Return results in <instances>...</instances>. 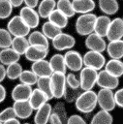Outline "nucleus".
<instances>
[{
	"instance_id": "43",
	"label": "nucleus",
	"mask_w": 123,
	"mask_h": 124,
	"mask_svg": "<svg viewBox=\"0 0 123 124\" xmlns=\"http://www.w3.org/2000/svg\"><path fill=\"white\" fill-rule=\"evenodd\" d=\"M66 124H87V123L81 116H79L77 114H74V115H71L70 117H68Z\"/></svg>"
},
{
	"instance_id": "42",
	"label": "nucleus",
	"mask_w": 123,
	"mask_h": 124,
	"mask_svg": "<svg viewBox=\"0 0 123 124\" xmlns=\"http://www.w3.org/2000/svg\"><path fill=\"white\" fill-rule=\"evenodd\" d=\"M66 84L71 88H80L79 79H77V77L72 73L66 76Z\"/></svg>"
},
{
	"instance_id": "22",
	"label": "nucleus",
	"mask_w": 123,
	"mask_h": 124,
	"mask_svg": "<svg viewBox=\"0 0 123 124\" xmlns=\"http://www.w3.org/2000/svg\"><path fill=\"white\" fill-rule=\"evenodd\" d=\"M72 5L76 14H87L95 9L94 0H72Z\"/></svg>"
},
{
	"instance_id": "1",
	"label": "nucleus",
	"mask_w": 123,
	"mask_h": 124,
	"mask_svg": "<svg viewBox=\"0 0 123 124\" xmlns=\"http://www.w3.org/2000/svg\"><path fill=\"white\" fill-rule=\"evenodd\" d=\"M76 108L82 113H89L97 107V93L91 90H84L80 92L75 101Z\"/></svg>"
},
{
	"instance_id": "6",
	"label": "nucleus",
	"mask_w": 123,
	"mask_h": 124,
	"mask_svg": "<svg viewBox=\"0 0 123 124\" xmlns=\"http://www.w3.org/2000/svg\"><path fill=\"white\" fill-rule=\"evenodd\" d=\"M97 74H98V71L92 68H89V67L81 68L79 73V86L82 91L91 90L95 86Z\"/></svg>"
},
{
	"instance_id": "33",
	"label": "nucleus",
	"mask_w": 123,
	"mask_h": 124,
	"mask_svg": "<svg viewBox=\"0 0 123 124\" xmlns=\"http://www.w3.org/2000/svg\"><path fill=\"white\" fill-rule=\"evenodd\" d=\"M56 9L64 14L67 17H73L76 15L71 0H58L56 2Z\"/></svg>"
},
{
	"instance_id": "8",
	"label": "nucleus",
	"mask_w": 123,
	"mask_h": 124,
	"mask_svg": "<svg viewBox=\"0 0 123 124\" xmlns=\"http://www.w3.org/2000/svg\"><path fill=\"white\" fill-rule=\"evenodd\" d=\"M96 84L101 88L113 90L119 85V78L116 77H113L112 75L108 73L106 70H101L97 74Z\"/></svg>"
},
{
	"instance_id": "16",
	"label": "nucleus",
	"mask_w": 123,
	"mask_h": 124,
	"mask_svg": "<svg viewBox=\"0 0 123 124\" xmlns=\"http://www.w3.org/2000/svg\"><path fill=\"white\" fill-rule=\"evenodd\" d=\"M49 49H45L36 46H30L27 47L26 51L24 52L23 55H25L26 59L31 61V62H35V61H39L42 59H46V57L48 54Z\"/></svg>"
},
{
	"instance_id": "38",
	"label": "nucleus",
	"mask_w": 123,
	"mask_h": 124,
	"mask_svg": "<svg viewBox=\"0 0 123 124\" xmlns=\"http://www.w3.org/2000/svg\"><path fill=\"white\" fill-rule=\"evenodd\" d=\"M12 35L10 32L5 28H0V47L6 48L10 47L12 44Z\"/></svg>"
},
{
	"instance_id": "9",
	"label": "nucleus",
	"mask_w": 123,
	"mask_h": 124,
	"mask_svg": "<svg viewBox=\"0 0 123 124\" xmlns=\"http://www.w3.org/2000/svg\"><path fill=\"white\" fill-rule=\"evenodd\" d=\"M51 41H52V46L57 50L71 49L76 45V39L72 35L64 32L58 34Z\"/></svg>"
},
{
	"instance_id": "39",
	"label": "nucleus",
	"mask_w": 123,
	"mask_h": 124,
	"mask_svg": "<svg viewBox=\"0 0 123 124\" xmlns=\"http://www.w3.org/2000/svg\"><path fill=\"white\" fill-rule=\"evenodd\" d=\"M80 94L79 92V88H71L66 84V89L64 92V96L63 98L67 101V102H75L76 99L77 98V96Z\"/></svg>"
},
{
	"instance_id": "53",
	"label": "nucleus",
	"mask_w": 123,
	"mask_h": 124,
	"mask_svg": "<svg viewBox=\"0 0 123 124\" xmlns=\"http://www.w3.org/2000/svg\"><path fill=\"white\" fill-rule=\"evenodd\" d=\"M122 20H123V17H122Z\"/></svg>"
},
{
	"instance_id": "15",
	"label": "nucleus",
	"mask_w": 123,
	"mask_h": 124,
	"mask_svg": "<svg viewBox=\"0 0 123 124\" xmlns=\"http://www.w3.org/2000/svg\"><path fill=\"white\" fill-rule=\"evenodd\" d=\"M31 92H32L31 85L19 83L13 88L11 97L14 101H25V100H29Z\"/></svg>"
},
{
	"instance_id": "35",
	"label": "nucleus",
	"mask_w": 123,
	"mask_h": 124,
	"mask_svg": "<svg viewBox=\"0 0 123 124\" xmlns=\"http://www.w3.org/2000/svg\"><path fill=\"white\" fill-rule=\"evenodd\" d=\"M22 70V66L18 62L12 63L6 68V77L10 79H16L20 76Z\"/></svg>"
},
{
	"instance_id": "34",
	"label": "nucleus",
	"mask_w": 123,
	"mask_h": 124,
	"mask_svg": "<svg viewBox=\"0 0 123 124\" xmlns=\"http://www.w3.org/2000/svg\"><path fill=\"white\" fill-rule=\"evenodd\" d=\"M61 32H62V29L58 28L57 26H55L54 24H52L50 21L45 22L43 24V26H42V33L47 39H50V40H52L54 37H56Z\"/></svg>"
},
{
	"instance_id": "17",
	"label": "nucleus",
	"mask_w": 123,
	"mask_h": 124,
	"mask_svg": "<svg viewBox=\"0 0 123 124\" xmlns=\"http://www.w3.org/2000/svg\"><path fill=\"white\" fill-rule=\"evenodd\" d=\"M31 71L38 77H50L52 74V70L47 60L42 59L39 61H35L31 65Z\"/></svg>"
},
{
	"instance_id": "37",
	"label": "nucleus",
	"mask_w": 123,
	"mask_h": 124,
	"mask_svg": "<svg viewBox=\"0 0 123 124\" xmlns=\"http://www.w3.org/2000/svg\"><path fill=\"white\" fill-rule=\"evenodd\" d=\"M13 6L8 0H0V18L6 19L10 17L13 12Z\"/></svg>"
},
{
	"instance_id": "45",
	"label": "nucleus",
	"mask_w": 123,
	"mask_h": 124,
	"mask_svg": "<svg viewBox=\"0 0 123 124\" xmlns=\"http://www.w3.org/2000/svg\"><path fill=\"white\" fill-rule=\"evenodd\" d=\"M51 110H52V109H51ZM48 122H49V124H63L62 120L60 119V117H59L56 113H54V112H52V111H51V113H50Z\"/></svg>"
},
{
	"instance_id": "20",
	"label": "nucleus",
	"mask_w": 123,
	"mask_h": 124,
	"mask_svg": "<svg viewBox=\"0 0 123 124\" xmlns=\"http://www.w3.org/2000/svg\"><path fill=\"white\" fill-rule=\"evenodd\" d=\"M106 49L112 59H121L123 57V40L109 41Z\"/></svg>"
},
{
	"instance_id": "21",
	"label": "nucleus",
	"mask_w": 123,
	"mask_h": 124,
	"mask_svg": "<svg viewBox=\"0 0 123 124\" xmlns=\"http://www.w3.org/2000/svg\"><path fill=\"white\" fill-rule=\"evenodd\" d=\"M110 17L108 16H99L96 17L95 20V25H94V32L101 37H106L108 26L110 23Z\"/></svg>"
},
{
	"instance_id": "10",
	"label": "nucleus",
	"mask_w": 123,
	"mask_h": 124,
	"mask_svg": "<svg viewBox=\"0 0 123 124\" xmlns=\"http://www.w3.org/2000/svg\"><path fill=\"white\" fill-rule=\"evenodd\" d=\"M64 60H65L66 67L73 72L80 71L81 68L83 67L82 56L77 50H73V49L68 50L64 54Z\"/></svg>"
},
{
	"instance_id": "18",
	"label": "nucleus",
	"mask_w": 123,
	"mask_h": 124,
	"mask_svg": "<svg viewBox=\"0 0 123 124\" xmlns=\"http://www.w3.org/2000/svg\"><path fill=\"white\" fill-rule=\"evenodd\" d=\"M27 40L30 46H36L45 49H49L48 39L42 33V31H33L29 33Z\"/></svg>"
},
{
	"instance_id": "52",
	"label": "nucleus",
	"mask_w": 123,
	"mask_h": 124,
	"mask_svg": "<svg viewBox=\"0 0 123 124\" xmlns=\"http://www.w3.org/2000/svg\"><path fill=\"white\" fill-rule=\"evenodd\" d=\"M24 124H30V123H24Z\"/></svg>"
},
{
	"instance_id": "47",
	"label": "nucleus",
	"mask_w": 123,
	"mask_h": 124,
	"mask_svg": "<svg viewBox=\"0 0 123 124\" xmlns=\"http://www.w3.org/2000/svg\"><path fill=\"white\" fill-rule=\"evenodd\" d=\"M5 78H6V68H5V65L0 64V82L3 81Z\"/></svg>"
},
{
	"instance_id": "28",
	"label": "nucleus",
	"mask_w": 123,
	"mask_h": 124,
	"mask_svg": "<svg viewBox=\"0 0 123 124\" xmlns=\"http://www.w3.org/2000/svg\"><path fill=\"white\" fill-rule=\"evenodd\" d=\"M98 5L100 10L106 16L115 15L119 10V4L117 0H99Z\"/></svg>"
},
{
	"instance_id": "54",
	"label": "nucleus",
	"mask_w": 123,
	"mask_h": 124,
	"mask_svg": "<svg viewBox=\"0 0 123 124\" xmlns=\"http://www.w3.org/2000/svg\"><path fill=\"white\" fill-rule=\"evenodd\" d=\"M0 48H1V47H0Z\"/></svg>"
},
{
	"instance_id": "3",
	"label": "nucleus",
	"mask_w": 123,
	"mask_h": 124,
	"mask_svg": "<svg viewBox=\"0 0 123 124\" xmlns=\"http://www.w3.org/2000/svg\"><path fill=\"white\" fill-rule=\"evenodd\" d=\"M7 30L14 37H26L29 35L31 29L19 16H14L7 24Z\"/></svg>"
},
{
	"instance_id": "30",
	"label": "nucleus",
	"mask_w": 123,
	"mask_h": 124,
	"mask_svg": "<svg viewBox=\"0 0 123 124\" xmlns=\"http://www.w3.org/2000/svg\"><path fill=\"white\" fill-rule=\"evenodd\" d=\"M28 46H29V43L26 37H14L12 40L11 47L15 51H16L20 56L24 54Z\"/></svg>"
},
{
	"instance_id": "50",
	"label": "nucleus",
	"mask_w": 123,
	"mask_h": 124,
	"mask_svg": "<svg viewBox=\"0 0 123 124\" xmlns=\"http://www.w3.org/2000/svg\"><path fill=\"white\" fill-rule=\"evenodd\" d=\"M3 124H20V122L16 118H13V119H10V120L3 122Z\"/></svg>"
},
{
	"instance_id": "14",
	"label": "nucleus",
	"mask_w": 123,
	"mask_h": 124,
	"mask_svg": "<svg viewBox=\"0 0 123 124\" xmlns=\"http://www.w3.org/2000/svg\"><path fill=\"white\" fill-rule=\"evenodd\" d=\"M13 108L15 110V116L21 119H26L30 117L33 112V108L28 100L25 101H15L13 105Z\"/></svg>"
},
{
	"instance_id": "44",
	"label": "nucleus",
	"mask_w": 123,
	"mask_h": 124,
	"mask_svg": "<svg viewBox=\"0 0 123 124\" xmlns=\"http://www.w3.org/2000/svg\"><path fill=\"white\" fill-rule=\"evenodd\" d=\"M114 101H115L116 106L123 108V88L118 89L114 93Z\"/></svg>"
},
{
	"instance_id": "7",
	"label": "nucleus",
	"mask_w": 123,
	"mask_h": 124,
	"mask_svg": "<svg viewBox=\"0 0 123 124\" xmlns=\"http://www.w3.org/2000/svg\"><path fill=\"white\" fill-rule=\"evenodd\" d=\"M82 61L84 67H89L96 71L103 69L106 64V58L102 54V52H97L93 50L87 51L82 56Z\"/></svg>"
},
{
	"instance_id": "36",
	"label": "nucleus",
	"mask_w": 123,
	"mask_h": 124,
	"mask_svg": "<svg viewBox=\"0 0 123 124\" xmlns=\"http://www.w3.org/2000/svg\"><path fill=\"white\" fill-rule=\"evenodd\" d=\"M20 83H24L27 85H34L37 83L38 77L31 70H22L20 76L18 77Z\"/></svg>"
},
{
	"instance_id": "24",
	"label": "nucleus",
	"mask_w": 123,
	"mask_h": 124,
	"mask_svg": "<svg viewBox=\"0 0 123 124\" xmlns=\"http://www.w3.org/2000/svg\"><path fill=\"white\" fill-rule=\"evenodd\" d=\"M105 70L112 75L113 77L120 78L123 76V62L120 59H110L109 61L106 62L105 64Z\"/></svg>"
},
{
	"instance_id": "49",
	"label": "nucleus",
	"mask_w": 123,
	"mask_h": 124,
	"mask_svg": "<svg viewBox=\"0 0 123 124\" xmlns=\"http://www.w3.org/2000/svg\"><path fill=\"white\" fill-rule=\"evenodd\" d=\"M12 6L14 8H17V7H20L22 4H23V0H8Z\"/></svg>"
},
{
	"instance_id": "11",
	"label": "nucleus",
	"mask_w": 123,
	"mask_h": 124,
	"mask_svg": "<svg viewBox=\"0 0 123 124\" xmlns=\"http://www.w3.org/2000/svg\"><path fill=\"white\" fill-rule=\"evenodd\" d=\"M21 19L25 22V24L30 28H36L39 25L40 22V16L38 12L34 9V8H30L27 6H24L20 9L19 15H18Z\"/></svg>"
},
{
	"instance_id": "12",
	"label": "nucleus",
	"mask_w": 123,
	"mask_h": 124,
	"mask_svg": "<svg viewBox=\"0 0 123 124\" xmlns=\"http://www.w3.org/2000/svg\"><path fill=\"white\" fill-rule=\"evenodd\" d=\"M84 44L89 50H93L97 52H104L107 48V44L105 39L100 35L96 34L95 32L86 36Z\"/></svg>"
},
{
	"instance_id": "48",
	"label": "nucleus",
	"mask_w": 123,
	"mask_h": 124,
	"mask_svg": "<svg viewBox=\"0 0 123 124\" xmlns=\"http://www.w3.org/2000/svg\"><path fill=\"white\" fill-rule=\"evenodd\" d=\"M6 95H7V92H6L5 87H4L2 84H0V103L5 100Z\"/></svg>"
},
{
	"instance_id": "13",
	"label": "nucleus",
	"mask_w": 123,
	"mask_h": 124,
	"mask_svg": "<svg viewBox=\"0 0 123 124\" xmlns=\"http://www.w3.org/2000/svg\"><path fill=\"white\" fill-rule=\"evenodd\" d=\"M106 37L108 41H115L123 38V20L121 17H115L110 20Z\"/></svg>"
},
{
	"instance_id": "23",
	"label": "nucleus",
	"mask_w": 123,
	"mask_h": 124,
	"mask_svg": "<svg viewBox=\"0 0 123 124\" xmlns=\"http://www.w3.org/2000/svg\"><path fill=\"white\" fill-rule=\"evenodd\" d=\"M19 59H20V55L16 51H15L11 46L0 50V62L3 65L8 66L12 63L18 62Z\"/></svg>"
},
{
	"instance_id": "40",
	"label": "nucleus",
	"mask_w": 123,
	"mask_h": 124,
	"mask_svg": "<svg viewBox=\"0 0 123 124\" xmlns=\"http://www.w3.org/2000/svg\"><path fill=\"white\" fill-rule=\"evenodd\" d=\"M51 111L54 112V113H56V114L60 117V119L62 120L63 124L66 123V121H67L68 118H67V114H66V110H65V107H64V104H63V103L58 102V103L54 106V108H52Z\"/></svg>"
},
{
	"instance_id": "32",
	"label": "nucleus",
	"mask_w": 123,
	"mask_h": 124,
	"mask_svg": "<svg viewBox=\"0 0 123 124\" xmlns=\"http://www.w3.org/2000/svg\"><path fill=\"white\" fill-rule=\"evenodd\" d=\"M37 88H39L42 92L45 93V95L46 96V98L49 100L53 99V95L51 92V87H50V79L49 77H41L38 78L37 80Z\"/></svg>"
},
{
	"instance_id": "5",
	"label": "nucleus",
	"mask_w": 123,
	"mask_h": 124,
	"mask_svg": "<svg viewBox=\"0 0 123 124\" xmlns=\"http://www.w3.org/2000/svg\"><path fill=\"white\" fill-rule=\"evenodd\" d=\"M97 105L101 108V109L107 111H112L116 105L114 101V93L111 89L101 88L100 91L97 93Z\"/></svg>"
},
{
	"instance_id": "41",
	"label": "nucleus",
	"mask_w": 123,
	"mask_h": 124,
	"mask_svg": "<svg viewBox=\"0 0 123 124\" xmlns=\"http://www.w3.org/2000/svg\"><path fill=\"white\" fill-rule=\"evenodd\" d=\"M15 110L13 108V107H9L5 109H3L2 111H0V121L3 123L7 120H10V119H13V118H15Z\"/></svg>"
},
{
	"instance_id": "51",
	"label": "nucleus",
	"mask_w": 123,
	"mask_h": 124,
	"mask_svg": "<svg viewBox=\"0 0 123 124\" xmlns=\"http://www.w3.org/2000/svg\"><path fill=\"white\" fill-rule=\"evenodd\" d=\"M0 124H3V123H2V122H1V121H0Z\"/></svg>"
},
{
	"instance_id": "46",
	"label": "nucleus",
	"mask_w": 123,
	"mask_h": 124,
	"mask_svg": "<svg viewBox=\"0 0 123 124\" xmlns=\"http://www.w3.org/2000/svg\"><path fill=\"white\" fill-rule=\"evenodd\" d=\"M23 3L27 7L36 8L38 6V4H39V0H23Z\"/></svg>"
},
{
	"instance_id": "29",
	"label": "nucleus",
	"mask_w": 123,
	"mask_h": 124,
	"mask_svg": "<svg viewBox=\"0 0 123 124\" xmlns=\"http://www.w3.org/2000/svg\"><path fill=\"white\" fill-rule=\"evenodd\" d=\"M38 14L42 18H47L50 13L56 8L55 0H42L38 4Z\"/></svg>"
},
{
	"instance_id": "26",
	"label": "nucleus",
	"mask_w": 123,
	"mask_h": 124,
	"mask_svg": "<svg viewBox=\"0 0 123 124\" xmlns=\"http://www.w3.org/2000/svg\"><path fill=\"white\" fill-rule=\"evenodd\" d=\"M50 68L52 70V73L57 72V73H62V74H66L67 72V67L65 64V60H64V55L60 54V53H56L54 55H52L48 61Z\"/></svg>"
},
{
	"instance_id": "31",
	"label": "nucleus",
	"mask_w": 123,
	"mask_h": 124,
	"mask_svg": "<svg viewBox=\"0 0 123 124\" xmlns=\"http://www.w3.org/2000/svg\"><path fill=\"white\" fill-rule=\"evenodd\" d=\"M113 117L109 111L101 109L92 118L90 124H112Z\"/></svg>"
},
{
	"instance_id": "2",
	"label": "nucleus",
	"mask_w": 123,
	"mask_h": 124,
	"mask_svg": "<svg viewBox=\"0 0 123 124\" xmlns=\"http://www.w3.org/2000/svg\"><path fill=\"white\" fill-rule=\"evenodd\" d=\"M97 16L92 13L82 14L76 20V31L80 36H87L94 32Z\"/></svg>"
},
{
	"instance_id": "25",
	"label": "nucleus",
	"mask_w": 123,
	"mask_h": 124,
	"mask_svg": "<svg viewBox=\"0 0 123 124\" xmlns=\"http://www.w3.org/2000/svg\"><path fill=\"white\" fill-rule=\"evenodd\" d=\"M28 101L33 109H38L41 106H43L45 103H46L48 101V99L46 98L45 93L42 92L39 88H35V89H32V92H31V95H30Z\"/></svg>"
},
{
	"instance_id": "19",
	"label": "nucleus",
	"mask_w": 123,
	"mask_h": 124,
	"mask_svg": "<svg viewBox=\"0 0 123 124\" xmlns=\"http://www.w3.org/2000/svg\"><path fill=\"white\" fill-rule=\"evenodd\" d=\"M51 106L47 102L41 106L37 110L34 116V123L35 124H47L50 113H51Z\"/></svg>"
},
{
	"instance_id": "27",
	"label": "nucleus",
	"mask_w": 123,
	"mask_h": 124,
	"mask_svg": "<svg viewBox=\"0 0 123 124\" xmlns=\"http://www.w3.org/2000/svg\"><path fill=\"white\" fill-rule=\"evenodd\" d=\"M47 18H48V21H50L52 24H54L55 26H57L60 29L65 28L69 22V17H67L64 14H62L56 8L50 13V15L48 16Z\"/></svg>"
},
{
	"instance_id": "4",
	"label": "nucleus",
	"mask_w": 123,
	"mask_h": 124,
	"mask_svg": "<svg viewBox=\"0 0 123 124\" xmlns=\"http://www.w3.org/2000/svg\"><path fill=\"white\" fill-rule=\"evenodd\" d=\"M49 79H50V87L53 98L55 99L63 98L66 89V74L54 72L50 75Z\"/></svg>"
}]
</instances>
